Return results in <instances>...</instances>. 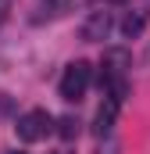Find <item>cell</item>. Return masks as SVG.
Instances as JSON below:
<instances>
[{
  "mask_svg": "<svg viewBox=\"0 0 150 154\" xmlns=\"http://www.w3.org/2000/svg\"><path fill=\"white\" fill-rule=\"evenodd\" d=\"M89 79H93V68L89 61H72L61 75V97L64 100H82L86 90H89Z\"/></svg>",
  "mask_w": 150,
  "mask_h": 154,
  "instance_id": "obj_3",
  "label": "cell"
},
{
  "mask_svg": "<svg viewBox=\"0 0 150 154\" xmlns=\"http://www.w3.org/2000/svg\"><path fill=\"white\" fill-rule=\"evenodd\" d=\"M118 108H122V100L111 97V93H104V104H100V111H97V125H93V133H97V136H107V133H111Z\"/></svg>",
  "mask_w": 150,
  "mask_h": 154,
  "instance_id": "obj_5",
  "label": "cell"
},
{
  "mask_svg": "<svg viewBox=\"0 0 150 154\" xmlns=\"http://www.w3.org/2000/svg\"><path fill=\"white\" fill-rule=\"evenodd\" d=\"M11 154H25V151H11Z\"/></svg>",
  "mask_w": 150,
  "mask_h": 154,
  "instance_id": "obj_9",
  "label": "cell"
},
{
  "mask_svg": "<svg viewBox=\"0 0 150 154\" xmlns=\"http://www.w3.org/2000/svg\"><path fill=\"white\" fill-rule=\"evenodd\" d=\"M79 125H82V122H79L75 115H64L61 122H57V133H61L64 140H72V136H79Z\"/></svg>",
  "mask_w": 150,
  "mask_h": 154,
  "instance_id": "obj_7",
  "label": "cell"
},
{
  "mask_svg": "<svg viewBox=\"0 0 150 154\" xmlns=\"http://www.w3.org/2000/svg\"><path fill=\"white\" fill-rule=\"evenodd\" d=\"M11 4H14V0H0V22H4V14L11 11Z\"/></svg>",
  "mask_w": 150,
  "mask_h": 154,
  "instance_id": "obj_8",
  "label": "cell"
},
{
  "mask_svg": "<svg viewBox=\"0 0 150 154\" xmlns=\"http://www.w3.org/2000/svg\"><path fill=\"white\" fill-rule=\"evenodd\" d=\"M143 25H147V14H143V11H136V14H129V18L122 22V32H125L129 39H136L140 32H143Z\"/></svg>",
  "mask_w": 150,
  "mask_h": 154,
  "instance_id": "obj_6",
  "label": "cell"
},
{
  "mask_svg": "<svg viewBox=\"0 0 150 154\" xmlns=\"http://www.w3.org/2000/svg\"><path fill=\"white\" fill-rule=\"evenodd\" d=\"M125 68H129V50H122V47L104 50V57H100V90L104 93L125 90Z\"/></svg>",
  "mask_w": 150,
  "mask_h": 154,
  "instance_id": "obj_1",
  "label": "cell"
},
{
  "mask_svg": "<svg viewBox=\"0 0 150 154\" xmlns=\"http://www.w3.org/2000/svg\"><path fill=\"white\" fill-rule=\"evenodd\" d=\"M82 39L86 43H97V39H107V32H111V14L107 11H93L86 22H82Z\"/></svg>",
  "mask_w": 150,
  "mask_h": 154,
  "instance_id": "obj_4",
  "label": "cell"
},
{
  "mask_svg": "<svg viewBox=\"0 0 150 154\" xmlns=\"http://www.w3.org/2000/svg\"><path fill=\"white\" fill-rule=\"evenodd\" d=\"M14 129H18V140H25V143H39V140L50 136L54 118H50V111H43V108H32V111H25V115L18 118Z\"/></svg>",
  "mask_w": 150,
  "mask_h": 154,
  "instance_id": "obj_2",
  "label": "cell"
}]
</instances>
